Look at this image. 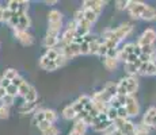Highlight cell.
<instances>
[{
	"label": "cell",
	"instance_id": "cell-29",
	"mask_svg": "<svg viewBox=\"0 0 156 135\" xmlns=\"http://www.w3.org/2000/svg\"><path fill=\"white\" fill-rule=\"evenodd\" d=\"M82 10H83V16H84V19L87 20V22L91 23V25H94V23L98 20V18H99V14L94 12V11L86 10V8H82Z\"/></svg>",
	"mask_w": 156,
	"mask_h": 135
},
{
	"label": "cell",
	"instance_id": "cell-6",
	"mask_svg": "<svg viewBox=\"0 0 156 135\" xmlns=\"http://www.w3.org/2000/svg\"><path fill=\"white\" fill-rule=\"evenodd\" d=\"M58 120V113L55 110H49V108H44V110H38L34 113V123L38 124L41 122H49L52 124Z\"/></svg>",
	"mask_w": 156,
	"mask_h": 135
},
{
	"label": "cell",
	"instance_id": "cell-5",
	"mask_svg": "<svg viewBox=\"0 0 156 135\" xmlns=\"http://www.w3.org/2000/svg\"><path fill=\"white\" fill-rule=\"evenodd\" d=\"M76 37H77V26H76V23H75V20L72 19L71 22L67 25L65 30L61 32L60 45H61V46H67V45L72 43Z\"/></svg>",
	"mask_w": 156,
	"mask_h": 135
},
{
	"label": "cell",
	"instance_id": "cell-30",
	"mask_svg": "<svg viewBox=\"0 0 156 135\" xmlns=\"http://www.w3.org/2000/svg\"><path fill=\"white\" fill-rule=\"evenodd\" d=\"M18 88V96H20V97H25L26 95H27V92L30 91V88H31V85L27 83L26 80H23L22 83L19 84V85L16 86Z\"/></svg>",
	"mask_w": 156,
	"mask_h": 135
},
{
	"label": "cell",
	"instance_id": "cell-35",
	"mask_svg": "<svg viewBox=\"0 0 156 135\" xmlns=\"http://www.w3.org/2000/svg\"><path fill=\"white\" fill-rule=\"evenodd\" d=\"M5 92H7L8 96H12V97H18V88L14 85V84H11L10 86H8L7 89H5Z\"/></svg>",
	"mask_w": 156,
	"mask_h": 135
},
{
	"label": "cell",
	"instance_id": "cell-39",
	"mask_svg": "<svg viewBox=\"0 0 156 135\" xmlns=\"http://www.w3.org/2000/svg\"><path fill=\"white\" fill-rule=\"evenodd\" d=\"M5 96H7V92H5V89H4V88H2V86H0V101H2L3 99L5 97Z\"/></svg>",
	"mask_w": 156,
	"mask_h": 135
},
{
	"label": "cell",
	"instance_id": "cell-9",
	"mask_svg": "<svg viewBox=\"0 0 156 135\" xmlns=\"http://www.w3.org/2000/svg\"><path fill=\"white\" fill-rule=\"evenodd\" d=\"M133 54H136V56L140 57V47L137 46V43L129 42V43H125L124 46L118 50V56H117V58H118V61H122L125 64V61L128 59V57L133 56Z\"/></svg>",
	"mask_w": 156,
	"mask_h": 135
},
{
	"label": "cell",
	"instance_id": "cell-25",
	"mask_svg": "<svg viewBox=\"0 0 156 135\" xmlns=\"http://www.w3.org/2000/svg\"><path fill=\"white\" fill-rule=\"evenodd\" d=\"M37 106L38 103H23L22 106L19 107V112L22 115H26V113H35L37 112Z\"/></svg>",
	"mask_w": 156,
	"mask_h": 135
},
{
	"label": "cell",
	"instance_id": "cell-8",
	"mask_svg": "<svg viewBox=\"0 0 156 135\" xmlns=\"http://www.w3.org/2000/svg\"><path fill=\"white\" fill-rule=\"evenodd\" d=\"M114 128L119 131L122 135H134L136 134V128L137 126L134 124L130 119H117L113 123Z\"/></svg>",
	"mask_w": 156,
	"mask_h": 135
},
{
	"label": "cell",
	"instance_id": "cell-20",
	"mask_svg": "<svg viewBox=\"0 0 156 135\" xmlns=\"http://www.w3.org/2000/svg\"><path fill=\"white\" fill-rule=\"evenodd\" d=\"M155 116H156V107H149L148 110L145 111V113H144L141 124L145 126L147 128H152V124H154Z\"/></svg>",
	"mask_w": 156,
	"mask_h": 135
},
{
	"label": "cell",
	"instance_id": "cell-38",
	"mask_svg": "<svg viewBox=\"0 0 156 135\" xmlns=\"http://www.w3.org/2000/svg\"><path fill=\"white\" fill-rule=\"evenodd\" d=\"M103 135H122V134L119 133V131L117 130V128H114V126H113V127L110 128L109 131H106V133H105Z\"/></svg>",
	"mask_w": 156,
	"mask_h": 135
},
{
	"label": "cell",
	"instance_id": "cell-43",
	"mask_svg": "<svg viewBox=\"0 0 156 135\" xmlns=\"http://www.w3.org/2000/svg\"><path fill=\"white\" fill-rule=\"evenodd\" d=\"M154 62H155V65H156V54H155V57H154Z\"/></svg>",
	"mask_w": 156,
	"mask_h": 135
},
{
	"label": "cell",
	"instance_id": "cell-23",
	"mask_svg": "<svg viewBox=\"0 0 156 135\" xmlns=\"http://www.w3.org/2000/svg\"><path fill=\"white\" fill-rule=\"evenodd\" d=\"M31 25L29 12H22L19 15V20H18V27L16 30H22V31H29V27Z\"/></svg>",
	"mask_w": 156,
	"mask_h": 135
},
{
	"label": "cell",
	"instance_id": "cell-17",
	"mask_svg": "<svg viewBox=\"0 0 156 135\" xmlns=\"http://www.w3.org/2000/svg\"><path fill=\"white\" fill-rule=\"evenodd\" d=\"M61 49L68 59L75 58L77 56H82L80 54V43H76V42H72V43L67 45V46H61Z\"/></svg>",
	"mask_w": 156,
	"mask_h": 135
},
{
	"label": "cell",
	"instance_id": "cell-27",
	"mask_svg": "<svg viewBox=\"0 0 156 135\" xmlns=\"http://www.w3.org/2000/svg\"><path fill=\"white\" fill-rule=\"evenodd\" d=\"M101 45H102V39L92 37L91 42H90V54L98 56V53H99V49H101Z\"/></svg>",
	"mask_w": 156,
	"mask_h": 135
},
{
	"label": "cell",
	"instance_id": "cell-4",
	"mask_svg": "<svg viewBox=\"0 0 156 135\" xmlns=\"http://www.w3.org/2000/svg\"><path fill=\"white\" fill-rule=\"evenodd\" d=\"M60 47H61V46H60ZM67 62H68V58L65 57L64 53L60 54V57L57 59H49V58H46V57L42 54V56H41V58H40V61H38V65H40V68L44 69V70L55 72L58 68H62L65 64H67Z\"/></svg>",
	"mask_w": 156,
	"mask_h": 135
},
{
	"label": "cell",
	"instance_id": "cell-42",
	"mask_svg": "<svg viewBox=\"0 0 156 135\" xmlns=\"http://www.w3.org/2000/svg\"><path fill=\"white\" fill-rule=\"evenodd\" d=\"M57 2H45V4H56Z\"/></svg>",
	"mask_w": 156,
	"mask_h": 135
},
{
	"label": "cell",
	"instance_id": "cell-41",
	"mask_svg": "<svg viewBox=\"0 0 156 135\" xmlns=\"http://www.w3.org/2000/svg\"><path fill=\"white\" fill-rule=\"evenodd\" d=\"M152 128H156V116H155V119H154V124H152Z\"/></svg>",
	"mask_w": 156,
	"mask_h": 135
},
{
	"label": "cell",
	"instance_id": "cell-11",
	"mask_svg": "<svg viewBox=\"0 0 156 135\" xmlns=\"http://www.w3.org/2000/svg\"><path fill=\"white\" fill-rule=\"evenodd\" d=\"M125 110L128 112L129 119L130 118H136V116L140 115V103L136 99V96H126L125 97V104H124Z\"/></svg>",
	"mask_w": 156,
	"mask_h": 135
},
{
	"label": "cell",
	"instance_id": "cell-10",
	"mask_svg": "<svg viewBox=\"0 0 156 135\" xmlns=\"http://www.w3.org/2000/svg\"><path fill=\"white\" fill-rule=\"evenodd\" d=\"M156 42V30L149 27V29L144 30L141 32V35L137 39V46L139 47H145V46H155Z\"/></svg>",
	"mask_w": 156,
	"mask_h": 135
},
{
	"label": "cell",
	"instance_id": "cell-31",
	"mask_svg": "<svg viewBox=\"0 0 156 135\" xmlns=\"http://www.w3.org/2000/svg\"><path fill=\"white\" fill-rule=\"evenodd\" d=\"M91 39H92V37L88 35V37H86L82 43H80V54H82V56H88L90 54V42H91Z\"/></svg>",
	"mask_w": 156,
	"mask_h": 135
},
{
	"label": "cell",
	"instance_id": "cell-22",
	"mask_svg": "<svg viewBox=\"0 0 156 135\" xmlns=\"http://www.w3.org/2000/svg\"><path fill=\"white\" fill-rule=\"evenodd\" d=\"M61 115L65 120H73L75 122L77 119V116H79V113H77V111L75 110V107L72 106V103H71V104H68L67 107H64Z\"/></svg>",
	"mask_w": 156,
	"mask_h": 135
},
{
	"label": "cell",
	"instance_id": "cell-7",
	"mask_svg": "<svg viewBox=\"0 0 156 135\" xmlns=\"http://www.w3.org/2000/svg\"><path fill=\"white\" fill-rule=\"evenodd\" d=\"M91 127H92V130H94L95 133L105 134L106 131H109L110 128L113 127V122L109 120V118H107L106 113H99V115L94 119Z\"/></svg>",
	"mask_w": 156,
	"mask_h": 135
},
{
	"label": "cell",
	"instance_id": "cell-15",
	"mask_svg": "<svg viewBox=\"0 0 156 135\" xmlns=\"http://www.w3.org/2000/svg\"><path fill=\"white\" fill-rule=\"evenodd\" d=\"M38 127V130L41 131L42 135H60V130L56 124H52L49 122H41L38 124H35Z\"/></svg>",
	"mask_w": 156,
	"mask_h": 135
},
{
	"label": "cell",
	"instance_id": "cell-16",
	"mask_svg": "<svg viewBox=\"0 0 156 135\" xmlns=\"http://www.w3.org/2000/svg\"><path fill=\"white\" fill-rule=\"evenodd\" d=\"M105 5H106V2H101V0H86V2H83L82 8L91 10V11H94V12L101 15V12L105 8Z\"/></svg>",
	"mask_w": 156,
	"mask_h": 135
},
{
	"label": "cell",
	"instance_id": "cell-1",
	"mask_svg": "<svg viewBox=\"0 0 156 135\" xmlns=\"http://www.w3.org/2000/svg\"><path fill=\"white\" fill-rule=\"evenodd\" d=\"M126 11L133 19L156 20V8L147 4V3H144V2H134V0H130V2L128 3Z\"/></svg>",
	"mask_w": 156,
	"mask_h": 135
},
{
	"label": "cell",
	"instance_id": "cell-14",
	"mask_svg": "<svg viewBox=\"0 0 156 135\" xmlns=\"http://www.w3.org/2000/svg\"><path fill=\"white\" fill-rule=\"evenodd\" d=\"M91 103H92L91 96L82 95V96H79V97H77L73 103H72V106L75 107V110L77 111V113H80V112H83V111H86L87 107H88Z\"/></svg>",
	"mask_w": 156,
	"mask_h": 135
},
{
	"label": "cell",
	"instance_id": "cell-19",
	"mask_svg": "<svg viewBox=\"0 0 156 135\" xmlns=\"http://www.w3.org/2000/svg\"><path fill=\"white\" fill-rule=\"evenodd\" d=\"M87 128H88V126H87L86 122H83L82 119H76L73 122V127H72V130L68 135H86Z\"/></svg>",
	"mask_w": 156,
	"mask_h": 135
},
{
	"label": "cell",
	"instance_id": "cell-21",
	"mask_svg": "<svg viewBox=\"0 0 156 135\" xmlns=\"http://www.w3.org/2000/svg\"><path fill=\"white\" fill-rule=\"evenodd\" d=\"M42 45L46 50L49 49H56L60 45V37H56V35H48L45 34V38L42 41Z\"/></svg>",
	"mask_w": 156,
	"mask_h": 135
},
{
	"label": "cell",
	"instance_id": "cell-2",
	"mask_svg": "<svg viewBox=\"0 0 156 135\" xmlns=\"http://www.w3.org/2000/svg\"><path fill=\"white\" fill-rule=\"evenodd\" d=\"M139 91V79L136 76H126L117 83V95L134 96Z\"/></svg>",
	"mask_w": 156,
	"mask_h": 135
},
{
	"label": "cell",
	"instance_id": "cell-3",
	"mask_svg": "<svg viewBox=\"0 0 156 135\" xmlns=\"http://www.w3.org/2000/svg\"><path fill=\"white\" fill-rule=\"evenodd\" d=\"M62 31V14L58 10H50L48 12V35L61 37Z\"/></svg>",
	"mask_w": 156,
	"mask_h": 135
},
{
	"label": "cell",
	"instance_id": "cell-33",
	"mask_svg": "<svg viewBox=\"0 0 156 135\" xmlns=\"http://www.w3.org/2000/svg\"><path fill=\"white\" fill-rule=\"evenodd\" d=\"M10 118V107L0 104V120H5Z\"/></svg>",
	"mask_w": 156,
	"mask_h": 135
},
{
	"label": "cell",
	"instance_id": "cell-32",
	"mask_svg": "<svg viewBox=\"0 0 156 135\" xmlns=\"http://www.w3.org/2000/svg\"><path fill=\"white\" fill-rule=\"evenodd\" d=\"M19 76H20V74L18 73V70H16V69H14V68L5 69L4 73H3V77H4V79H7V80H10V81H14L16 77H19Z\"/></svg>",
	"mask_w": 156,
	"mask_h": 135
},
{
	"label": "cell",
	"instance_id": "cell-12",
	"mask_svg": "<svg viewBox=\"0 0 156 135\" xmlns=\"http://www.w3.org/2000/svg\"><path fill=\"white\" fill-rule=\"evenodd\" d=\"M29 2H22V0H11V2L7 3L5 8H8L10 11L12 12H18V14H22V12H29Z\"/></svg>",
	"mask_w": 156,
	"mask_h": 135
},
{
	"label": "cell",
	"instance_id": "cell-18",
	"mask_svg": "<svg viewBox=\"0 0 156 135\" xmlns=\"http://www.w3.org/2000/svg\"><path fill=\"white\" fill-rule=\"evenodd\" d=\"M139 74L144 77H151L156 76V65L154 61H148V62H141L139 69Z\"/></svg>",
	"mask_w": 156,
	"mask_h": 135
},
{
	"label": "cell",
	"instance_id": "cell-37",
	"mask_svg": "<svg viewBox=\"0 0 156 135\" xmlns=\"http://www.w3.org/2000/svg\"><path fill=\"white\" fill-rule=\"evenodd\" d=\"M11 84H12V81H10V80L4 79V77H2V79H0V86H2V88L7 89V88H8V86H10V85H11Z\"/></svg>",
	"mask_w": 156,
	"mask_h": 135
},
{
	"label": "cell",
	"instance_id": "cell-40",
	"mask_svg": "<svg viewBox=\"0 0 156 135\" xmlns=\"http://www.w3.org/2000/svg\"><path fill=\"white\" fill-rule=\"evenodd\" d=\"M3 16H4V7L0 5V22H3Z\"/></svg>",
	"mask_w": 156,
	"mask_h": 135
},
{
	"label": "cell",
	"instance_id": "cell-13",
	"mask_svg": "<svg viewBox=\"0 0 156 135\" xmlns=\"http://www.w3.org/2000/svg\"><path fill=\"white\" fill-rule=\"evenodd\" d=\"M14 37L22 46H31L34 43V37L29 31H22V30H14Z\"/></svg>",
	"mask_w": 156,
	"mask_h": 135
},
{
	"label": "cell",
	"instance_id": "cell-28",
	"mask_svg": "<svg viewBox=\"0 0 156 135\" xmlns=\"http://www.w3.org/2000/svg\"><path fill=\"white\" fill-rule=\"evenodd\" d=\"M25 103H37L38 101V91L35 89V86L31 85L30 91L27 92V95L25 96Z\"/></svg>",
	"mask_w": 156,
	"mask_h": 135
},
{
	"label": "cell",
	"instance_id": "cell-24",
	"mask_svg": "<svg viewBox=\"0 0 156 135\" xmlns=\"http://www.w3.org/2000/svg\"><path fill=\"white\" fill-rule=\"evenodd\" d=\"M140 65H141V61L128 62V64H124V70L128 76H136V74H139Z\"/></svg>",
	"mask_w": 156,
	"mask_h": 135
},
{
	"label": "cell",
	"instance_id": "cell-34",
	"mask_svg": "<svg viewBox=\"0 0 156 135\" xmlns=\"http://www.w3.org/2000/svg\"><path fill=\"white\" fill-rule=\"evenodd\" d=\"M128 3V0H118V2H115V8L119 11H126Z\"/></svg>",
	"mask_w": 156,
	"mask_h": 135
},
{
	"label": "cell",
	"instance_id": "cell-36",
	"mask_svg": "<svg viewBox=\"0 0 156 135\" xmlns=\"http://www.w3.org/2000/svg\"><path fill=\"white\" fill-rule=\"evenodd\" d=\"M14 101H15V97H12V96H5L4 99L2 100V104H4V106H7V107H11L14 104Z\"/></svg>",
	"mask_w": 156,
	"mask_h": 135
},
{
	"label": "cell",
	"instance_id": "cell-26",
	"mask_svg": "<svg viewBox=\"0 0 156 135\" xmlns=\"http://www.w3.org/2000/svg\"><path fill=\"white\" fill-rule=\"evenodd\" d=\"M118 58L117 57H105L103 58V66L107 69V70H114L118 66Z\"/></svg>",
	"mask_w": 156,
	"mask_h": 135
}]
</instances>
